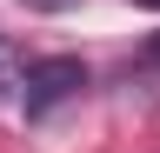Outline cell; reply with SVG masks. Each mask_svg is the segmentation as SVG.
I'll use <instances>...</instances> for the list:
<instances>
[{"label": "cell", "mask_w": 160, "mask_h": 153, "mask_svg": "<svg viewBox=\"0 0 160 153\" xmlns=\"http://www.w3.org/2000/svg\"><path fill=\"white\" fill-rule=\"evenodd\" d=\"M133 7H153V13H160V0H133Z\"/></svg>", "instance_id": "277c9868"}, {"label": "cell", "mask_w": 160, "mask_h": 153, "mask_svg": "<svg viewBox=\"0 0 160 153\" xmlns=\"http://www.w3.org/2000/svg\"><path fill=\"white\" fill-rule=\"evenodd\" d=\"M7 87H20V60H13V47L0 40V100H7Z\"/></svg>", "instance_id": "7a4b0ae2"}, {"label": "cell", "mask_w": 160, "mask_h": 153, "mask_svg": "<svg viewBox=\"0 0 160 153\" xmlns=\"http://www.w3.org/2000/svg\"><path fill=\"white\" fill-rule=\"evenodd\" d=\"M33 13H67V7H80V0H27Z\"/></svg>", "instance_id": "3957f363"}, {"label": "cell", "mask_w": 160, "mask_h": 153, "mask_svg": "<svg viewBox=\"0 0 160 153\" xmlns=\"http://www.w3.org/2000/svg\"><path fill=\"white\" fill-rule=\"evenodd\" d=\"M153 60H160V40H153Z\"/></svg>", "instance_id": "5b68a950"}, {"label": "cell", "mask_w": 160, "mask_h": 153, "mask_svg": "<svg viewBox=\"0 0 160 153\" xmlns=\"http://www.w3.org/2000/svg\"><path fill=\"white\" fill-rule=\"evenodd\" d=\"M80 87H87V67L67 60V53H53V60H27V67H20V107H27V120H47L53 107L80 100Z\"/></svg>", "instance_id": "6da1fadb"}]
</instances>
